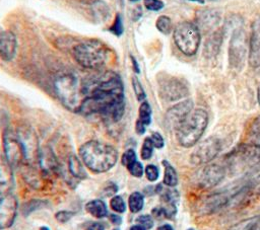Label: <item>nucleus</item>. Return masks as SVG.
<instances>
[{"mask_svg": "<svg viewBox=\"0 0 260 230\" xmlns=\"http://www.w3.org/2000/svg\"><path fill=\"white\" fill-rule=\"evenodd\" d=\"M193 110V101L185 99L170 107L165 116V125L171 131H177L182 123Z\"/></svg>", "mask_w": 260, "mask_h": 230, "instance_id": "obj_12", "label": "nucleus"}, {"mask_svg": "<svg viewBox=\"0 0 260 230\" xmlns=\"http://www.w3.org/2000/svg\"><path fill=\"white\" fill-rule=\"evenodd\" d=\"M144 6L151 11H158L164 7V2L160 0H144Z\"/></svg>", "mask_w": 260, "mask_h": 230, "instance_id": "obj_39", "label": "nucleus"}, {"mask_svg": "<svg viewBox=\"0 0 260 230\" xmlns=\"http://www.w3.org/2000/svg\"><path fill=\"white\" fill-rule=\"evenodd\" d=\"M72 55L82 67L98 70L108 61L109 49L99 40H86L73 47Z\"/></svg>", "mask_w": 260, "mask_h": 230, "instance_id": "obj_3", "label": "nucleus"}, {"mask_svg": "<svg viewBox=\"0 0 260 230\" xmlns=\"http://www.w3.org/2000/svg\"><path fill=\"white\" fill-rule=\"evenodd\" d=\"M85 210L94 218L101 219L108 215L107 206L102 200H92L85 205Z\"/></svg>", "mask_w": 260, "mask_h": 230, "instance_id": "obj_22", "label": "nucleus"}, {"mask_svg": "<svg viewBox=\"0 0 260 230\" xmlns=\"http://www.w3.org/2000/svg\"><path fill=\"white\" fill-rule=\"evenodd\" d=\"M68 168L70 173L79 179H83L86 177V172L84 169L83 164L81 163V161L75 156V155H71L69 157L68 160Z\"/></svg>", "mask_w": 260, "mask_h": 230, "instance_id": "obj_25", "label": "nucleus"}, {"mask_svg": "<svg viewBox=\"0 0 260 230\" xmlns=\"http://www.w3.org/2000/svg\"><path fill=\"white\" fill-rule=\"evenodd\" d=\"M138 121L144 126H148L151 122V107L147 101H142L139 106V118Z\"/></svg>", "mask_w": 260, "mask_h": 230, "instance_id": "obj_29", "label": "nucleus"}, {"mask_svg": "<svg viewBox=\"0 0 260 230\" xmlns=\"http://www.w3.org/2000/svg\"><path fill=\"white\" fill-rule=\"evenodd\" d=\"M114 230H119V229H114Z\"/></svg>", "mask_w": 260, "mask_h": 230, "instance_id": "obj_54", "label": "nucleus"}, {"mask_svg": "<svg viewBox=\"0 0 260 230\" xmlns=\"http://www.w3.org/2000/svg\"><path fill=\"white\" fill-rule=\"evenodd\" d=\"M40 230H50L47 226H42L41 228H40Z\"/></svg>", "mask_w": 260, "mask_h": 230, "instance_id": "obj_50", "label": "nucleus"}, {"mask_svg": "<svg viewBox=\"0 0 260 230\" xmlns=\"http://www.w3.org/2000/svg\"><path fill=\"white\" fill-rule=\"evenodd\" d=\"M221 144L218 138L208 137L200 142L190 155V162L193 165H202L212 161L220 152Z\"/></svg>", "mask_w": 260, "mask_h": 230, "instance_id": "obj_10", "label": "nucleus"}, {"mask_svg": "<svg viewBox=\"0 0 260 230\" xmlns=\"http://www.w3.org/2000/svg\"><path fill=\"white\" fill-rule=\"evenodd\" d=\"M145 129H146V126H144L141 122H139L138 120L136 121V125H135V131L138 135H142L144 134L145 132Z\"/></svg>", "mask_w": 260, "mask_h": 230, "instance_id": "obj_45", "label": "nucleus"}, {"mask_svg": "<svg viewBox=\"0 0 260 230\" xmlns=\"http://www.w3.org/2000/svg\"><path fill=\"white\" fill-rule=\"evenodd\" d=\"M198 26L190 21H183L176 25L173 39L176 47L186 56H194L201 43V33Z\"/></svg>", "mask_w": 260, "mask_h": 230, "instance_id": "obj_6", "label": "nucleus"}, {"mask_svg": "<svg viewBox=\"0 0 260 230\" xmlns=\"http://www.w3.org/2000/svg\"><path fill=\"white\" fill-rule=\"evenodd\" d=\"M78 152L84 165L95 173L110 170L118 160V152L113 146L96 140L87 141Z\"/></svg>", "mask_w": 260, "mask_h": 230, "instance_id": "obj_2", "label": "nucleus"}, {"mask_svg": "<svg viewBox=\"0 0 260 230\" xmlns=\"http://www.w3.org/2000/svg\"><path fill=\"white\" fill-rule=\"evenodd\" d=\"M110 206L117 213H124L126 211V204L121 196H114L110 201Z\"/></svg>", "mask_w": 260, "mask_h": 230, "instance_id": "obj_32", "label": "nucleus"}, {"mask_svg": "<svg viewBox=\"0 0 260 230\" xmlns=\"http://www.w3.org/2000/svg\"><path fill=\"white\" fill-rule=\"evenodd\" d=\"M16 214V198L10 193H0V229H7L12 226Z\"/></svg>", "mask_w": 260, "mask_h": 230, "instance_id": "obj_13", "label": "nucleus"}, {"mask_svg": "<svg viewBox=\"0 0 260 230\" xmlns=\"http://www.w3.org/2000/svg\"><path fill=\"white\" fill-rule=\"evenodd\" d=\"M220 22V13L214 9H206L201 11L196 19L198 28L205 32H211L216 29Z\"/></svg>", "mask_w": 260, "mask_h": 230, "instance_id": "obj_18", "label": "nucleus"}, {"mask_svg": "<svg viewBox=\"0 0 260 230\" xmlns=\"http://www.w3.org/2000/svg\"><path fill=\"white\" fill-rule=\"evenodd\" d=\"M38 163L42 171L46 174H55L59 170L58 159L49 146H44L40 149Z\"/></svg>", "mask_w": 260, "mask_h": 230, "instance_id": "obj_17", "label": "nucleus"}, {"mask_svg": "<svg viewBox=\"0 0 260 230\" xmlns=\"http://www.w3.org/2000/svg\"><path fill=\"white\" fill-rule=\"evenodd\" d=\"M155 26L158 29V31H160L164 34H169L171 33L172 29H173V23L172 20L169 16L167 15H160L156 21H155Z\"/></svg>", "mask_w": 260, "mask_h": 230, "instance_id": "obj_30", "label": "nucleus"}, {"mask_svg": "<svg viewBox=\"0 0 260 230\" xmlns=\"http://www.w3.org/2000/svg\"><path fill=\"white\" fill-rule=\"evenodd\" d=\"M121 161H122V164L128 168L130 165H132L135 161H137V157H136V153L133 149H128L126 150L123 155H122V158H121Z\"/></svg>", "mask_w": 260, "mask_h": 230, "instance_id": "obj_34", "label": "nucleus"}, {"mask_svg": "<svg viewBox=\"0 0 260 230\" xmlns=\"http://www.w3.org/2000/svg\"><path fill=\"white\" fill-rule=\"evenodd\" d=\"M117 190H118V186L115 183H113V182H109L108 185L105 186L103 191L105 193V196L110 197V196H113L114 194H116Z\"/></svg>", "mask_w": 260, "mask_h": 230, "instance_id": "obj_42", "label": "nucleus"}, {"mask_svg": "<svg viewBox=\"0 0 260 230\" xmlns=\"http://www.w3.org/2000/svg\"><path fill=\"white\" fill-rule=\"evenodd\" d=\"M243 189H244L243 186H237L234 188H229V189L210 195L202 203L201 212L205 215H209L216 212L217 210L228 205L229 202L232 201Z\"/></svg>", "mask_w": 260, "mask_h": 230, "instance_id": "obj_11", "label": "nucleus"}, {"mask_svg": "<svg viewBox=\"0 0 260 230\" xmlns=\"http://www.w3.org/2000/svg\"><path fill=\"white\" fill-rule=\"evenodd\" d=\"M110 31L118 36L123 33V23H122V18L120 14H117L112 26L110 27Z\"/></svg>", "mask_w": 260, "mask_h": 230, "instance_id": "obj_37", "label": "nucleus"}, {"mask_svg": "<svg viewBox=\"0 0 260 230\" xmlns=\"http://www.w3.org/2000/svg\"><path fill=\"white\" fill-rule=\"evenodd\" d=\"M129 230H146V229H145L144 227H142L141 225H139V224H136V225H133V226H131Z\"/></svg>", "mask_w": 260, "mask_h": 230, "instance_id": "obj_48", "label": "nucleus"}, {"mask_svg": "<svg viewBox=\"0 0 260 230\" xmlns=\"http://www.w3.org/2000/svg\"><path fill=\"white\" fill-rule=\"evenodd\" d=\"M150 139H151V142H152V144H153L154 148L160 149V148H162V147H164V145H165V141H164L162 136H161L159 133H157V132H153V133L151 134V136H150Z\"/></svg>", "mask_w": 260, "mask_h": 230, "instance_id": "obj_41", "label": "nucleus"}, {"mask_svg": "<svg viewBox=\"0 0 260 230\" xmlns=\"http://www.w3.org/2000/svg\"><path fill=\"white\" fill-rule=\"evenodd\" d=\"M16 132L25 151V161L30 163L36 160L38 161L40 149L38 146V138L35 132L28 127H21Z\"/></svg>", "mask_w": 260, "mask_h": 230, "instance_id": "obj_15", "label": "nucleus"}, {"mask_svg": "<svg viewBox=\"0 0 260 230\" xmlns=\"http://www.w3.org/2000/svg\"><path fill=\"white\" fill-rule=\"evenodd\" d=\"M128 171L130 172L131 175L135 176V177H141L143 172H144V168H143V165L137 160L135 161L132 165H130L128 168Z\"/></svg>", "mask_w": 260, "mask_h": 230, "instance_id": "obj_38", "label": "nucleus"}, {"mask_svg": "<svg viewBox=\"0 0 260 230\" xmlns=\"http://www.w3.org/2000/svg\"><path fill=\"white\" fill-rule=\"evenodd\" d=\"M22 174H23V177L25 178V180L27 181V183H29L30 185H32L36 188L39 187L40 184L42 183L40 174L30 165H28V167H25V169L22 170Z\"/></svg>", "mask_w": 260, "mask_h": 230, "instance_id": "obj_28", "label": "nucleus"}, {"mask_svg": "<svg viewBox=\"0 0 260 230\" xmlns=\"http://www.w3.org/2000/svg\"><path fill=\"white\" fill-rule=\"evenodd\" d=\"M144 172H145V175H146V178L153 182V181H156L158 176H159V170L157 168V166H155L154 164H148L146 165L145 169H144Z\"/></svg>", "mask_w": 260, "mask_h": 230, "instance_id": "obj_35", "label": "nucleus"}, {"mask_svg": "<svg viewBox=\"0 0 260 230\" xmlns=\"http://www.w3.org/2000/svg\"><path fill=\"white\" fill-rule=\"evenodd\" d=\"M248 62L253 68L260 67V17L252 24L248 50Z\"/></svg>", "mask_w": 260, "mask_h": 230, "instance_id": "obj_16", "label": "nucleus"}, {"mask_svg": "<svg viewBox=\"0 0 260 230\" xmlns=\"http://www.w3.org/2000/svg\"><path fill=\"white\" fill-rule=\"evenodd\" d=\"M12 166L3 156H0V193H9L13 186Z\"/></svg>", "mask_w": 260, "mask_h": 230, "instance_id": "obj_21", "label": "nucleus"}, {"mask_svg": "<svg viewBox=\"0 0 260 230\" xmlns=\"http://www.w3.org/2000/svg\"><path fill=\"white\" fill-rule=\"evenodd\" d=\"M129 1H131V2H135V1H138V0H129Z\"/></svg>", "mask_w": 260, "mask_h": 230, "instance_id": "obj_52", "label": "nucleus"}, {"mask_svg": "<svg viewBox=\"0 0 260 230\" xmlns=\"http://www.w3.org/2000/svg\"><path fill=\"white\" fill-rule=\"evenodd\" d=\"M228 230H260V215L241 220Z\"/></svg>", "mask_w": 260, "mask_h": 230, "instance_id": "obj_23", "label": "nucleus"}, {"mask_svg": "<svg viewBox=\"0 0 260 230\" xmlns=\"http://www.w3.org/2000/svg\"><path fill=\"white\" fill-rule=\"evenodd\" d=\"M158 93L166 101H176L189 94V87L186 81L178 77L165 76L158 80Z\"/></svg>", "mask_w": 260, "mask_h": 230, "instance_id": "obj_9", "label": "nucleus"}, {"mask_svg": "<svg viewBox=\"0 0 260 230\" xmlns=\"http://www.w3.org/2000/svg\"><path fill=\"white\" fill-rule=\"evenodd\" d=\"M208 125V113L203 108L193 109L176 131L178 143L190 148L198 143Z\"/></svg>", "mask_w": 260, "mask_h": 230, "instance_id": "obj_4", "label": "nucleus"}, {"mask_svg": "<svg viewBox=\"0 0 260 230\" xmlns=\"http://www.w3.org/2000/svg\"><path fill=\"white\" fill-rule=\"evenodd\" d=\"M131 61H132V64H133V69H134V71H135L136 73H139V67H138V64H137L136 60H135L133 57H131Z\"/></svg>", "mask_w": 260, "mask_h": 230, "instance_id": "obj_47", "label": "nucleus"}, {"mask_svg": "<svg viewBox=\"0 0 260 230\" xmlns=\"http://www.w3.org/2000/svg\"><path fill=\"white\" fill-rule=\"evenodd\" d=\"M144 205V197L139 191L132 193L128 198V207L132 213H138Z\"/></svg>", "mask_w": 260, "mask_h": 230, "instance_id": "obj_27", "label": "nucleus"}, {"mask_svg": "<svg viewBox=\"0 0 260 230\" xmlns=\"http://www.w3.org/2000/svg\"><path fill=\"white\" fill-rule=\"evenodd\" d=\"M136 222L141 225L142 227H144L146 230L152 228L153 226V219L150 215L144 214V215H140L136 218Z\"/></svg>", "mask_w": 260, "mask_h": 230, "instance_id": "obj_36", "label": "nucleus"}, {"mask_svg": "<svg viewBox=\"0 0 260 230\" xmlns=\"http://www.w3.org/2000/svg\"><path fill=\"white\" fill-rule=\"evenodd\" d=\"M257 99H258V103L260 105V83H259L258 89H257Z\"/></svg>", "mask_w": 260, "mask_h": 230, "instance_id": "obj_49", "label": "nucleus"}, {"mask_svg": "<svg viewBox=\"0 0 260 230\" xmlns=\"http://www.w3.org/2000/svg\"><path fill=\"white\" fill-rule=\"evenodd\" d=\"M55 90L66 108L78 112L85 98L83 82L73 74H63L55 80Z\"/></svg>", "mask_w": 260, "mask_h": 230, "instance_id": "obj_5", "label": "nucleus"}, {"mask_svg": "<svg viewBox=\"0 0 260 230\" xmlns=\"http://www.w3.org/2000/svg\"><path fill=\"white\" fill-rule=\"evenodd\" d=\"M162 165H164V168H165V174H164V180H162L164 184L169 186V187L176 186L178 184V181H179L176 169L167 160L162 161Z\"/></svg>", "mask_w": 260, "mask_h": 230, "instance_id": "obj_24", "label": "nucleus"}, {"mask_svg": "<svg viewBox=\"0 0 260 230\" xmlns=\"http://www.w3.org/2000/svg\"><path fill=\"white\" fill-rule=\"evenodd\" d=\"M132 87H133V90H134V93H135L137 99L141 102L144 101L146 94H145V91L137 77H132Z\"/></svg>", "mask_w": 260, "mask_h": 230, "instance_id": "obj_33", "label": "nucleus"}, {"mask_svg": "<svg viewBox=\"0 0 260 230\" xmlns=\"http://www.w3.org/2000/svg\"><path fill=\"white\" fill-rule=\"evenodd\" d=\"M109 220L111 221V223H113L114 225H120L122 223V218L119 215L116 214H110L109 215Z\"/></svg>", "mask_w": 260, "mask_h": 230, "instance_id": "obj_44", "label": "nucleus"}, {"mask_svg": "<svg viewBox=\"0 0 260 230\" xmlns=\"http://www.w3.org/2000/svg\"><path fill=\"white\" fill-rule=\"evenodd\" d=\"M73 215H74L73 212L63 210V211L57 212V213L55 214V218H56V220H57L58 222H60V223H66V222H68V221L73 217Z\"/></svg>", "mask_w": 260, "mask_h": 230, "instance_id": "obj_40", "label": "nucleus"}, {"mask_svg": "<svg viewBox=\"0 0 260 230\" xmlns=\"http://www.w3.org/2000/svg\"><path fill=\"white\" fill-rule=\"evenodd\" d=\"M17 42L15 34L10 30L0 32V58L3 61H11L16 53Z\"/></svg>", "mask_w": 260, "mask_h": 230, "instance_id": "obj_19", "label": "nucleus"}, {"mask_svg": "<svg viewBox=\"0 0 260 230\" xmlns=\"http://www.w3.org/2000/svg\"><path fill=\"white\" fill-rule=\"evenodd\" d=\"M223 41V28L215 29L207 35L204 46H203V55L208 58H214L218 55L220 51V47Z\"/></svg>", "mask_w": 260, "mask_h": 230, "instance_id": "obj_20", "label": "nucleus"}, {"mask_svg": "<svg viewBox=\"0 0 260 230\" xmlns=\"http://www.w3.org/2000/svg\"><path fill=\"white\" fill-rule=\"evenodd\" d=\"M157 230H174V229L170 224H164V225H160L157 228Z\"/></svg>", "mask_w": 260, "mask_h": 230, "instance_id": "obj_46", "label": "nucleus"}, {"mask_svg": "<svg viewBox=\"0 0 260 230\" xmlns=\"http://www.w3.org/2000/svg\"><path fill=\"white\" fill-rule=\"evenodd\" d=\"M224 168L217 164H209L201 168L196 174V182L201 187L210 188L224 177Z\"/></svg>", "mask_w": 260, "mask_h": 230, "instance_id": "obj_14", "label": "nucleus"}, {"mask_svg": "<svg viewBox=\"0 0 260 230\" xmlns=\"http://www.w3.org/2000/svg\"><path fill=\"white\" fill-rule=\"evenodd\" d=\"M248 143L260 148V114L254 119L249 128Z\"/></svg>", "mask_w": 260, "mask_h": 230, "instance_id": "obj_26", "label": "nucleus"}, {"mask_svg": "<svg viewBox=\"0 0 260 230\" xmlns=\"http://www.w3.org/2000/svg\"><path fill=\"white\" fill-rule=\"evenodd\" d=\"M85 98L78 110L84 116L99 114L109 122H118L124 114L125 95L121 78L114 72L83 82Z\"/></svg>", "mask_w": 260, "mask_h": 230, "instance_id": "obj_1", "label": "nucleus"}, {"mask_svg": "<svg viewBox=\"0 0 260 230\" xmlns=\"http://www.w3.org/2000/svg\"><path fill=\"white\" fill-rule=\"evenodd\" d=\"M153 148H154V146H153V144H152V142H151L150 137L145 138L144 141H143L142 147H141V152H140L141 158H142L143 160L149 159V158L152 156Z\"/></svg>", "mask_w": 260, "mask_h": 230, "instance_id": "obj_31", "label": "nucleus"}, {"mask_svg": "<svg viewBox=\"0 0 260 230\" xmlns=\"http://www.w3.org/2000/svg\"><path fill=\"white\" fill-rule=\"evenodd\" d=\"M187 230H195V229H193V228H189V229H187Z\"/></svg>", "mask_w": 260, "mask_h": 230, "instance_id": "obj_53", "label": "nucleus"}, {"mask_svg": "<svg viewBox=\"0 0 260 230\" xmlns=\"http://www.w3.org/2000/svg\"><path fill=\"white\" fill-rule=\"evenodd\" d=\"M249 47L245 30L239 26L233 29L229 42V64L236 71L242 69Z\"/></svg>", "mask_w": 260, "mask_h": 230, "instance_id": "obj_7", "label": "nucleus"}, {"mask_svg": "<svg viewBox=\"0 0 260 230\" xmlns=\"http://www.w3.org/2000/svg\"><path fill=\"white\" fill-rule=\"evenodd\" d=\"M4 157L12 167L20 166L25 161V151L16 131L6 129L3 134Z\"/></svg>", "mask_w": 260, "mask_h": 230, "instance_id": "obj_8", "label": "nucleus"}, {"mask_svg": "<svg viewBox=\"0 0 260 230\" xmlns=\"http://www.w3.org/2000/svg\"><path fill=\"white\" fill-rule=\"evenodd\" d=\"M105 227L100 222H91L86 226V230H104Z\"/></svg>", "mask_w": 260, "mask_h": 230, "instance_id": "obj_43", "label": "nucleus"}, {"mask_svg": "<svg viewBox=\"0 0 260 230\" xmlns=\"http://www.w3.org/2000/svg\"><path fill=\"white\" fill-rule=\"evenodd\" d=\"M190 1H195V2H199V3H203L204 0H190Z\"/></svg>", "mask_w": 260, "mask_h": 230, "instance_id": "obj_51", "label": "nucleus"}]
</instances>
